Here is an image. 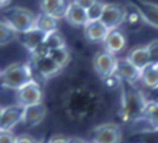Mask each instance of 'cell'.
I'll use <instances>...</instances> for the list:
<instances>
[{
  "label": "cell",
  "instance_id": "obj_1",
  "mask_svg": "<svg viewBox=\"0 0 158 143\" xmlns=\"http://www.w3.org/2000/svg\"><path fill=\"white\" fill-rule=\"evenodd\" d=\"M32 81H34V67L25 62L10 64L0 74V84L9 90L19 91Z\"/></svg>",
  "mask_w": 158,
  "mask_h": 143
},
{
  "label": "cell",
  "instance_id": "obj_2",
  "mask_svg": "<svg viewBox=\"0 0 158 143\" xmlns=\"http://www.w3.org/2000/svg\"><path fill=\"white\" fill-rule=\"evenodd\" d=\"M35 18L36 16L29 9L19 7V6L10 7L5 14V20L18 35L26 34L29 30H32L35 28Z\"/></svg>",
  "mask_w": 158,
  "mask_h": 143
},
{
  "label": "cell",
  "instance_id": "obj_3",
  "mask_svg": "<svg viewBox=\"0 0 158 143\" xmlns=\"http://www.w3.org/2000/svg\"><path fill=\"white\" fill-rule=\"evenodd\" d=\"M42 90H41V85L35 80L32 82H29L28 85H25L23 88H20L19 91H16V104L22 109L42 104Z\"/></svg>",
  "mask_w": 158,
  "mask_h": 143
},
{
  "label": "cell",
  "instance_id": "obj_4",
  "mask_svg": "<svg viewBox=\"0 0 158 143\" xmlns=\"http://www.w3.org/2000/svg\"><path fill=\"white\" fill-rule=\"evenodd\" d=\"M122 142V129L116 123H103L97 126L93 132L90 143H120Z\"/></svg>",
  "mask_w": 158,
  "mask_h": 143
},
{
  "label": "cell",
  "instance_id": "obj_5",
  "mask_svg": "<svg viewBox=\"0 0 158 143\" xmlns=\"http://www.w3.org/2000/svg\"><path fill=\"white\" fill-rule=\"evenodd\" d=\"M93 68L99 75L105 80L110 75L116 74V68H118V58L115 55H110L106 51L97 52L93 58Z\"/></svg>",
  "mask_w": 158,
  "mask_h": 143
},
{
  "label": "cell",
  "instance_id": "obj_6",
  "mask_svg": "<svg viewBox=\"0 0 158 143\" xmlns=\"http://www.w3.org/2000/svg\"><path fill=\"white\" fill-rule=\"evenodd\" d=\"M126 20V12L122 6L113 5V3H106L103 14H102L100 22L105 25L109 30H118L120 25Z\"/></svg>",
  "mask_w": 158,
  "mask_h": 143
},
{
  "label": "cell",
  "instance_id": "obj_7",
  "mask_svg": "<svg viewBox=\"0 0 158 143\" xmlns=\"http://www.w3.org/2000/svg\"><path fill=\"white\" fill-rule=\"evenodd\" d=\"M23 119V109L18 104L3 107L0 114V132H12Z\"/></svg>",
  "mask_w": 158,
  "mask_h": 143
},
{
  "label": "cell",
  "instance_id": "obj_8",
  "mask_svg": "<svg viewBox=\"0 0 158 143\" xmlns=\"http://www.w3.org/2000/svg\"><path fill=\"white\" fill-rule=\"evenodd\" d=\"M32 62H34V70L42 77L44 80L52 78V77L58 75V74L61 72V68L58 67L57 64H55L48 55L32 58Z\"/></svg>",
  "mask_w": 158,
  "mask_h": 143
},
{
  "label": "cell",
  "instance_id": "obj_9",
  "mask_svg": "<svg viewBox=\"0 0 158 143\" xmlns=\"http://www.w3.org/2000/svg\"><path fill=\"white\" fill-rule=\"evenodd\" d=\"M126 59H128L136 70H139V71L145 70V68L151 64L148 46H147V45H138V46L132 48L129 51V54L126 55Z\"/></svg>",
  "mask_w": 158,
  "mask_h": 143
},
{
  "label": "cell",
  "instance_id": "obj_10",
  "mask_svg": "<svg viewBox=\"0 0 158 143\" xmlns=\"http://www.w3.org/2000/svg\"><path fill=\"white\" fill-rule=\"evenodd\" d=\"M65 20L71 26H74V28H78V26L84 28L89 23L87 10L83 9L77 2H70V6H68V9H67V14H65Z\"/></svg>",
  "mask_w": 158,
  "mask_h": 143
},
{
  "label": "cell",
  "instance_id": "obj_11",
  "mask_svg": "<svg viewBox=\"0 0 158 143\" xmlns=\"http://www.w3.org/2000/svg\"><path fill=\"white\" fill-rule=\"evenodd\" d=\"M70 6V2H62V0H45L41 2V13L49 14L55 18L57 20L65 19L67 14V9Z\"/></svg>",
  "mask_w": 158,
  "mask_h": 143
},
{
  "label": "cell",
  "instance_id": "obj_12",
  "mask_svg": "<svg viewBox=\"0 0 158 143\" xmlns=\"http://www.w3.org/2000/svg\"><path fill=\"white\" fill-rule=\"evenodd\" d=\"M105 51L109 52L110 55H118L119 52H122L126 46V38L120 30H110L109 35L106 36L105 42H103Z\"/></svg>",
  "mask_w": 158,
  "mask_h": 143
},
{
  "label": "cell",
  "instance_id": "obj_13",
  "mask_svg": "<svg viewBox=\"0 0 158 143\" xmlns=\"http://www.w3.org/2000/svg\"><path fill=\"white\" fill-rule=\"evenodd\" d=\"M116 74L120 80L129 82V84H135V82L139 81L141 78V71L136 70V68L131 64L126 58H122V59H118V68H116Z\"/></svg>",
  "mask_w": 158,
  "mask_h": 143
},
{
  "label": "cell",
  "instance_id": "obj_14",
  "mask_svg": "<svg viewBox=\"0 0 158 143\" xmlns=\"http://www.w3.org/2000/svg\"><path fill=\"white\" fill-rule=\"evenodd\" d=\"M83 29H84V36H86L87 41L94 42V43H99V42L103 43L106 36H107L110 32L100 20H99V22H89Z\"/></svg>",
  "mask_w": 158,
  "mask_h": 143
},
{
  "label": "cell",
  "instance_id": "obj_15",
  "mask_svg": "<svg viewBox=\"0 0 158 143\" xmlns=\"http://www.w3.org/2000/svg\"><path fill=\"white\" fill-rule=\"evenodd\" d=\"M47 116V107L44 104H38V105H32V107H26L23 109V121L28 126H36L45 119Z\"/></svg>",
  "mask_w": 158,
  "mask_h": 143
},
{
  "label": "cell",
  "instance_id": "obj_16",
  "mask_svg": "<svg viewBox=\"0 0 158 143\" xmlns=\"http://www.w3.org/2000/svg\"><path fill=\"white\" fill-rule=\"evenodd\" d=\"M45 36H47L45 34H42L41 30L34 28L32 30H29L26 34H22V43H23V46L28 49L29 52L32 54L44 43Z\"/></svg>",
  "mask_w": 158,
  "mask_h": 143
},
{
  "label": "cell",
  "instance_id": "obj_17",
  "mask_svg": "<svg viewBox=\"0 0 158 143\" xmlns=\"http://www.w3.org/2000/svg\"><path fill=\"white\" fill-rule=\"evenodd\" d=\"M35 29L41 30V32L45 35L57 32L58 20L55 19V18H52V16H49V14L39 13V14H36V18H35Z\"/></svg>",
  "mask_w": 158,
  "mask_h": 143
},
{
  "label": "cell",
  "instance_id": "obj_18",
  "mask_svg": "<svg viewBox=\"0 0 158 143\" xmlns=\"http://www.w3.org/2000/svg\"><path fill=\"white\" fill-rule=\"evenodd\" d=\"M139 81L142 82L147 88H158V68L152 64H149L148 67L141 71V78Z\"/></svg>",
  "mask_w": 158,
  "mask_h": 143
},
{
  "label": "cell",
  "instance_id": "obj_19",
  "mask_svg": "<svg viewBox=\"0 0 158 143\" xmlns=\"http://www.w3.org/2000/svg\"><path fill=\"white\" fill-rule=\"evenodd\" d=\"M139 12L147 23L152 25L154 28H158V5H151V3L142 2L139 6Z\"/></svg>",
  "mask_w": 158,
  "mask_h": 143
},
{
  "label": "cell",
  "instance_id": "obj_20",
  "mask_svg": "<svg viewBox=\"0 0 158 143\" xmlns=\"http://www.w3.org/2000/svg\"><path fill=\"white\" fill-rule=\"evenodd\" d=\"M142 117L147 119L152 130H158V101H148L145 104Z\"/></svg>",
  "mask_w": 158,
  "mask_h": 143
},
{
  "label": "cell",
  "instance_id": "obj_21",
  "mask_svg": "<svg viewBox=\"0 0 158 143\" xmlns=\"http://www.w3.org/2000/svg\"><path fill=\"white\" fill-rule=\"evenodd\" d=\"M18 39V34L10 28V25L6 20H0V46L9 45Z\"/></svg>",
  "mask_w": 158,
  "mask_h": 143
},
{
  "label": "cell",
  "instance_id": "obj_22",
  "mask_svg": "<svg viewBox=\"0 0 158 143\" xmlns=\"http://www.w3.org/2000/svg\"><path fill=\"white\" fill-rule=\"evenodd\" d=\"M44 45L45 48L49 51H55V49H60V48H65V41L62 38V35L60 32H52V34H48L45 36V41H44Z\"/></svg>",
  "mask_w": 158,
  "mask_h": 143
},
{
  "label": "cell",
  "instance_id": "obj_23",
  "mask_svg": "<svg viewBox=\"0 0 158 143\" xmlns=\"http://www.w3.org/2000/svg\"><path fill=\"white\" fill-rule=\"evenodd\" d=\"M48 57L52 59L58 67L61 68H65L70 62V52H68L67 46L65 48H60V49H55V51H49L48 52Z\"/></svg>",
  "mask_w": 158,
  "mask_h": 143
},
{
  "label": "cell",
  "instance_id": "obj_24",
  "mask_svg": "<svg viewBox=\"0 0 158 143\" xmlns=\"http://www.w3.org/2000/svg\"><path fill=\"white\" fill-rule=\"evenodd\" d=\"M105 6H106V3L94 0V2L91 3L90 7L87 9V19H89V22H99V20L102 19Z\"/></svg>",
  "mask_w": 158,
  "mask_h": 143
},
{
  "label": "cell",
  "instance_id": "obj_25",
  "mask_svg": "<svg viewBox=\"0 0 158 143\" xmlns=\"http://www.w3.org/2000/svg\"><path fill=\"white\" fill-rule=\"evenodd\" d=\"M147 46H148V52H149V59H151V64L157 67V65H158V39H154L152 42H149Z\"/></svg>",
  "mask_w": 158,
  "mask_h": 143
},
{
  "label": "cell",
  "instance_id": "obj_26",
  "mask_svg": "<svg viewBox=\"0 0 158 143\" xmlns=\"http://www.w3.org/2000/svg\"><path fill=\"white\" fill-rule=\"evenodd\" d=\"M16 136L12 132H0V143H15Z\"/></svg>",
  "mask_w": 158,
  "mask_h": 143
},
{
  "label": "cell",
  "instance_id": "obj_27",
  "mask_svg": "<svg viewBox=\"0 0 158 143\" xmlns=\"http://www.w3.org/2000/svg\"><path fill=\"white\" fill-rule=\"evenodd\" d=\"M15 143H41V142H38L36 139L29 136V134H20V136H16V142Z\"/></svg>",
  "mask_w": 158,
  "mask_h": 143
},
{
  "label": "cell",
  "instance_id": "obj_28",
  "mask_svg": "<svg viewBox=\"0 0 158 143\" xmlns=\"http://www.w3.org/2000/svg\"><path fill=\"white\" fill-rule=\"evenodd\" d=\"M68 140H70V137L64 136V134H54L49 137L47 143H68Z\"/></svg>",
  "mask_w": 158,
  "mask_h": 143
},
{
  "label": "cell",
  "instance_id": "obj_29",
  "mask_svg": "<svg viewBox=\"0 0 158 143\" xmlns=\"http://www.w3.org/2000/svg\"><path fill=\"white\" fill-rule=\"evenodd\" d=\"M68 143H89V142H86V140L81 139V137H76V136H73V137H70Z\"/></svg>",
  "mask_w": 158,
  "mask_h": 143
},
{
  "label": "cell",
  "instance_id": "obj_30",
  "mask_svg": "<svg viewBox=\"0 0 158 143\" xmlns=\"http://www.w3.org/2000/svg\"><path fill=\"white\" fill-rule=\"evenodd\" d=\"M10 2H6V0H0V9H3L6 6H9Z\"/></svg>",
  "mask_w": 158,
  "mask_h": 143
},
{
  "label": "cell",
  "instance_id": "obj_31",
  "mask_svg": "<svg viewBox=\"0 0 158 143\" xmlns=\"http://www.w3.org/2000/svg\"><path fill=\"white\" fill-rule=\"evenodd\" d=\"M2 111H3V107H2V105H0V114H2Z\"/></svg>",
  "mask_w": 158,
  "mask_h": 143
},
{
  "label": "cell",
  "instance_id": "obj_32",
  "mask_svg": "<svg viewBox=\"0 0 158 143\" xmlns=\"http://www.w3.org/2000/svg\"><path fill=\"white\" fill-rule=\"evenodd\" d=\"M0 74H2V71H0Z\"/></svg>",
  "mask_w": 158,
  "mask_h": 143
},
{
  "label": "cell",
  "instance_id": "obj_33",
  "mask_svg": "<svg viewBox=\"0 0 158 143\" xmlns=\"http://www.w3.org/2000/svg\"><path fill=\"white\" fill-rule=\"evenodd\" d=\"M157 68H158V65H157Z\"/></svg>",
  "mask_w": 158,
  "mask_h": 143
}]
</instances>
